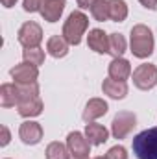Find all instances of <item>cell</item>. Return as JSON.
Segmentation results:
<instances>
[{
  "instance_id": "1f68e13d",
  "label": "cell",
  "mask_w": 157,
  "mask_h": 159,
  "mask_svg": "<svg viewBox=\"0 0 157 159\" xmlns=\"http://www.w3.org/2000/svg\"><path fill=\"white\" fill-rule=\"evenodd\" d=\"M76 2H78V0H76Z\"/></svg>"
},
{
  "instance_id": "7a4b0ae2",
  "label": "cell",
  "mask_w": 157,
  "mask_h": 159,
  "mask_svg": "<svg viewBox=\"0 0 157 159\" xmlns=\"http://www.w3.org/2000/svg\"><path fill=\"white\" fill-rule=\"evenodd\" d=\"M131 148L137 159H157V126L137 133Z\"/></svg>"
},
{
  "instance_id": "4fadbf2b",
  "label": "cell",
  "mask_w": 157,
  "mask_h": 159,
  "mask_svg": "<svg viewBox=\"0 0 157 159\" xmlns=\"http://www.w3.org/2000/svg\"><path fill=\"white\" fill-rule=\"evenodd\" d=\"M85 137L89 139V143L92 146H100L104 143H107L109 139V129L102 124H96V122H87L85 126Z\"/></svg>"
},
{
  "instance_id": "5b68a950",
  "label": "cell",
  "mask_w": 157,
  "mask_h": 159,
  "mask_svg": "<svg viewBox=\"0 0 157 159\" xmlns=\"http://www.w3.org/2000/svg\"><path fill=\"white\" fill-rule=\"evenodd\" d=\"M137 126V117L131 111H118L111 122V133L115 139H124Z\"/></svg>"
},
{
  "instance_id": "e0dca14e",
  "label": "cell",
  "mask_w": 157,
  "mask_h": 159,
  "mask_svg": "<svg viewBox=\"0 0 157 159\" xmlns=\"http://www.w3.org/2000/svg\"><path fill=\"white\" fill-rule=\"evenodd\" d=\"M46 50L52 57H65L69 54V43L63 35H52L46 43Z\"/></svg>"
},
{
  "instance_id": "6da1fadb",
  "label": "cell",
  "mask_w": 157,
  "mask_h": 159,
  "mask_svg": "<svg viewBox=\"0 0 157 159\" xmlns=\"http://www.w3.org/2000/svg\"><path fill=\"white\" fill-rule=\"evenodd\" d=\"M154 34L148 26L144 24H135L131 28V37H129V46L131 54L139 59H146L154 54Z\"/></svg>"
},
{
  "instance_id": "8fae6325",
  "label": "cell",
  "mask_w": 157,
  "mask_h": 159,
  "mask_svg": "<svg viewBox=\"0 0 157 159\" xmlns=\"http://www.w3.org/2000/svg\"><path fill=\"white\" fill-rule=\"evenodd\" d=\"M87 44L96 54H109V35L104 30H100V28H94V30L89 32Z\"/></svg>"
},
{
  "instance_id": "44dd1931",
  "label": "cell",
  "mask_w": 157,
  "mask_h": 159,
  "mask_svg": "<svg viewBox=\"0 0 157 159\" xmlns=\"http://www.w3.org/2000/svg\"><path fill=\"white\" fill-rule=\"evenodd\" d=\"M126 52V39L120 34H111L109 35V54L113 57H122Z\"/></svg>"
},
{
  "instance_id": "5bb4252c",
  "label": "cell",
  "mask_w": 157,
  "mask_h": 159,
  "mask_svg": "<svg viewBox=\"0 0 157 159\" xmlns=\"http://www.w3.org/2000/svg\"><path fill=\"white\" fill-rule=\"evenodd\" d=\"M107 72H109V78L118 80V81H126L131 76V65L124 57H113V61L107 67Z\"/></svg>"
},
{
  "instance_id": "f1b7e54d",
  "label": "cell",
  "mask_w": 157,
  "mask_h": 159,
  "mask_svg": "<svg viewBox=\"0 0 157 159\" xmlns=\"http://www.w3.org/2000/svg\"><path fill=\"white\" fill-rule=\"evenodd\" d=\"M0 2H2L4 7H13V6L17 4V0H0Z\"/></svg>"
},
{
  "instance_id": "d4e9b609",
  "label": "cell",
  "mask_w": 157,
  "mask_h": 159,
  "mask_svg": "<svg viewBox=\"0 0 157 159\" xmlns=\"http://www.w3.org/2000/svg\"><path fill=\"white\" fill-rule=\"evenodd\" d=\"M41 4H43V0H24L22 2V7L28 13H35V11L41 9Z\"/></svg>"
},
{
  "instance_id": "4dcf8cb0",
  "label": "cell",
  "mask_w": 157,
  "mask_h": 159,
  "mask_svg": "<svg viewBox=\"0 0 157 159\" xmlns=\"http://www.w3.org/2000/svg\"><path fill=\"white\" fill-rule=\"evenodd\" d=\"M74 159H89V157H74Z\"/></svg>"
},
{
  "instance_id": "277c9868",
  "label": "cell",
  "mask_w": 157,
  "mask_h": 159,
  "mask_svg": "<svg viewBox=\"0 0 157 159\" xmlns=\"http://www.w3.org/2000/svg\"><path fill=\"white\" fill-rule=\"evenodd\" d=\"M133 85L141 91H150L157 85V67L154 63H142L133 70Z\"/></svg>"
},
{
  "instance_id": "3957f363",
  "label": "cell",
  "mask_w": 157,
  "mask_h": 159,
  "mask_svg": "<svg viewBox=\"0 0 157 159\" xmlns=\"http://www.w3.org/2000/svg\"><path fill=\"white\" fill-rule=\"evenodd\" d=\"M87 28H89V17L83 11H72L69 15V19L65 20V24H63V34L61 35L67 39L69 44L78 46L81 43L83 34L87 32Z\"/></svg>"
},
{
  "instance_id": "f546056e",
  "label": "cell",
  "mask_w": 157,
  "mask_h": 159,
  "mask_svg": "<svg viewBox=\"0 0 157 159\" xmlns=\"http://www.w3.org/2000/svg\"><path fill=\"white\" fill-rule=\"evenodd\" d=\"M94 159H107V157H104V156H98V157H94Z\"/></svg>"
},
{
  "instance_id": "cb8c5ba5",
  "label": "cell",
  "mask_w": 157,
  "mask_h": 159,
  "mask_svg": "<svg viewBox=\"0 0 157 159\" xmlns=\"http://www.w3.org/2000/svg\"><path fill=\"white\" fill-rule=\"evenodd\" d=\"M107 159H128V150L122 146V144H117L113 148H109V152L105 154Z\"/></svg>"
},
{
  "instance_id": "ba28073f",
  "label": "cell",
  "mask_w": 157,
  "mask_h": 159,
  "mask_svg": "<svg viewBox=\"0 0 157 159\" xmlns=\"http://www.w3.org/2000/svg\"><path fill=\"white\" fill-rule=\"evenodd\" d=\"M67 146L70 150V156L74 157H89L91 154V143L79 131H70L67 135Z\"/></svg>"
},
{
  "instance_id": "2e32d148",
  "label": "cell",
  "mask_w": 157,
  "mask_h": 159,
  "mask_svg": "<svg viewBox=\"0 0 157 159\" xmlns=\"http://www.w3.org/2000/svg\"><path fill=\"white\" fill-rule=\"evenodd\" d=\"M102 91H104V94H107L109 98L122 100V98H126V94H128V83H126V81L113 80V78H105L102 81Z\"/></svg>"
},
{
  "instance_id": "83f0119b",
  "label": "cell",
  "mask_w": 157,
  "mask_h": 159,
  "mask_svg": "<svg viewBox=\"0 0 157 159\" xmlns=\"http://www.w3.org/2000/svg\"><path fill=\"white\" fill-rule=\"evenodd\" d=\"M139 2H141L146 9H152V11L157 9V0H139Z\"/></svg>"
},
{
  "instance_id": "603a6c76",
  "label": "cell",
  "mask_w": 157,
  "mask_h": 159,
  "mask_svg": "<svg viewBox=\"0 0 157 159\" xmlns=\"http://www.w3.org/2000/svg\"><path fill=\"white\" fill-rule=\"evenodd\" d=\"M89 11H91V15H92L94 20L104 22V20L109 19V2H107V0H100V2H96Z\"/></svg>"
},
{
  "instance_id": "d6986e66",
  "label": "cell",
  "mask_w": 157,
  "mask_h": 159,
  "mask_svg": "<svg viewBox=\"0 0 157 159\" xmlns=\"http://www.w3.org/2000/svg\"><path fill=\"white\" fill-rule=\"evenodd\" d=\"M109 2V19L113 22H124L128 17V4L124 0H107Z\"/></svg>"
},
{
  "instance_id": "8992f818",
  "label": "cell",
  "mask_w": 157,
  "mask_h": 159,
  "mask_svg": "<svg viewBox=\"0 0 157 159\" xmlns=\"http://www.w3.org/2000/svg\"><path fill=\"white\" fill-rule=\"evenodd\" d=\"M17 39L24 48H37L41 44V41H43V28L37 22L28 20L20 26V30L17 34Z\"/></svg>"
},
{
  "instance_id": "ac0fdd59",
  "label": "cell",
  "mask_w": 157,
  "mask_h": 159,
  "mask_svg": "<svg viewBox=\"0 0 157 159\" xmlns=\"http://www.w3.org/2000/svg\"><path fill=\"white\" fill-rule=\"evenodd\" d=\"M19 102V91L15 83H4L0 87V106L2 107H13Z\"/></svg>"
},
{
  "instance_id": "ffe728a7",
  "label": "cell",
  "mask_w": 157,
  "mask_h": 159,
  "mask_svg": "<svg viewBox=\"0 0 157 159\" xmlns=\"http://www.w3.org/2000/svg\"><path fill=\"white\" fill-rule=\"evenodd\" d=\"M46 159H70V150L59 141H54L46 146Z\"/></svg>"
},
{
  "instance_id": "52a82bcc",
  "label": "cell",
  "mask_w": 157,
  "mask_h": 159,
  "mask_svg": "<svg viewBox=\"0 0 157 159\" xmlns=\"http://www.w3.org/2000/svg\"><path fill=\"white\" fill-rule=\"evenodd\" d=\"M9 74H11V78H13V83H17V85H32V83H37L39 67L22 61V63L15 65V67L9 70Z\"/></svg>"
},
{
  "instance_id": "30bf717a",
  "label": "cell",
  "mask_w": 157,
  "mask_h": 159,
  "mask_svg": "<svg viewBox=\"0 0 157 159\" xmlns=\"http://www.w3.org/2000/svg\"><path fill=\"white\" fill-rule=\"evenodd\" d=\"M65 11V0H43L41 4V17L46 22H57Z\"/></svg>"
},
{
  "instance_id": "7402d4cb",
  "label": "cell",
  "mask_w": 157,
  "mask_h": 159,
  "mask_svg": "<svg viewBox=\"0 0 157 159\" xmlns=\"http://www.w3.org/2000/svg\"><path fill=\"white\" fill-rule=\"evenodd\" d=\"M22 57H24L26 63H32V65H35V67H41V65L44 63V50L39 48V46H37V48H24Z\"/></svg>"
},
{
  "instance_id": "4316f807",
  "label": "cell",
  "mask_w": 157,
  "mask_h": 159,
  "mask_svg": "<svg viewBox=\"0 0 157 159\" xmlns=\"http://www.w3.org/2000/svg\"><path fill=\"white\" fill-rule=\"evenodd\" d=\"M96 2H100V0H78V6L81 9H91Z\"/></svg>"
},
{
  "instance_id": "9c48e42d",
  "label": "cell",
  "mask_w": 157,
  "mask_h": 159,
  "mask_svg": "<svg viewBox=\"0 0 157 159\" xmlns=\"http://www.w3.org/2000/svg\"><path fill=\"white\" fill-rule=\"evenodd\" d=\"M19 137L24 144H39L41 139H43V126L39 122H34V120H26L20 124L19 128Z\"/></svg>"
},
{
  "instance_id": "484cf974",
  "label": "cell",
  "mask_w": 157,
  "mask_h": 159,
  "mask_svg": "<svg viewBox=\"0 0 157 159\" xmlns=\"http://www.w3.org/2000/svg\"><path fill=\"white\" fill-rule=\"evenodd\" d=\"M0 129H2V141H0V146H7V143H9V139H11L9 129H7V126H2Z\"/></svg>"
},
{
  "instance_id": "7c38bea8",
  "label": "cell",
  "mask_w": 157,
  "mask_h": 159,
  "mask_svg": "<svg viewBox=\"0 0 157 159\" xmlns=\"http://www.w3.org/2000/svg\"><path fill=\"white\" fill-rule=\"evenodd\" d=\"M107 109H109V106H107V102H105L104 98H91V100L87 102V106H85L81 117H83L85 122H94L96 119L104 117V115L107 113Z\"/></svg>"
},
{
  "instance_id": "9a60e30c",
  "label": "cell",
  "mask_w": 157,
  "mask_h": 159,
  "mask_svg": "<svg viewBox=\"0 0 157 159\" xmlns=\"http://www.w3.org/2000/svg\"><path fill=\"white\" fill-rule=\"evenodd\" d=\"M15 107H17L19 115H20V117H24V119L39 117L41 113H43V100H41V96L28 98V100H20Z\"/></svg>"
}]
</instances>
